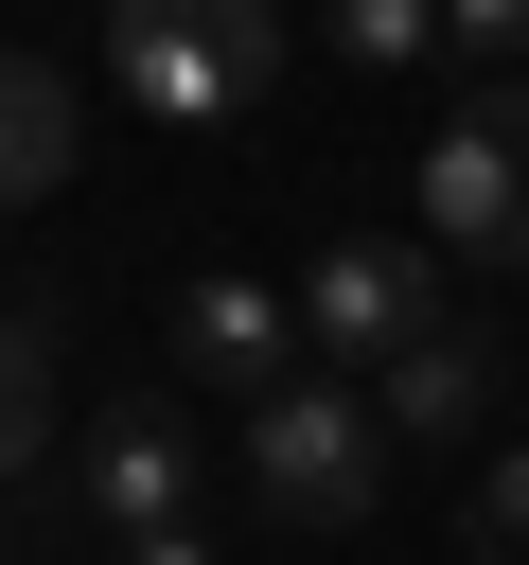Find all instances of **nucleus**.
I'll return each mask as SVG.
<instances>
[{
  "instance_id": "2",
  "label": "nucleus",
  "mask_w": 529,
  "mask_h": 565,
  "mask_svg": "<svg viewBox=\"0 0 529 565\" xmlns=\"http://www.w3.org/2000/svg\"><path fill=\"white\" fill-rule=\"evenodd\" d=\"M247 477H264L282 530H353V512L388 494V406L335 388V371H300L282 406H247Z\"/></svg>"
},
{
  "instance_id": "8",
  "label": "nucleus",
  "mask_w": 529,
  "mask_h": 565,
  "mask_svg": "<svg viewBox=\"0 0 529 565\" xmlns=\"http://www.w3.org/2000/svg\"><path fill=\"white\" fill-rule=\"evenodd\" d=\"M53 177H71V88L35 53H0V212H35Z\"/></svg>"
},
{
  "instance_id": "13",
  "label": "nucleus",
  "mask_w": 529,
  "mask_h": 565,
  "mask_svg": "<svg viewBox=\"0 0 529 565\" xmlns=\"http://www.w3.org/2000/svg\"><path fill=\"white\" fill-rule=\"evenodd\" d=\"M106 565H212V547H194V530H141V547H106Z\"/></svg>"
},
{
  "instance_id": "5",
  "label": "nucleus",
  "mask_w": 529,
  "mask_h": 565,
  "mask_svg": "<svg viewBox=\"0 0 529 565\" xmlns=\"http://www.w3.org/2000/svg\"><path fill=\"white\" fill-rule=\"evenodd\" d=\"M71 494H88V530H106V547L194 530V424H176V388H123V406L88 424V459H71Z\"/></svg>"
},
{
  "instance_id": "7",
  "label": "nucleus",
  "mask_w": 529,
  "mask_h": 565,
  "mask_svg": "<svg viewBox=\"0 0 529 565\" xmlns=\"http://www.w3.org/2000/svg\"><path fill=\"white\" fill-rule=\"evenodd\" d=\"M370 406H388V441H458V424L494 406V335H423V353H388Z\"/></svg>"
},
{
  "instance_id": "9",
  "label": "nucleus",
  "mask_w": 529,
  "mask_h": 565,
  "mask_svg": "<svg viewBox=\"0 0 529 565\" xmlns=\"http://www.w3.org/2000/svg\"><path fill=\"white\" fill-rule=\"evenodd\" d=\"M35 424H53V318L0 300V477H35Z\"/></svg>"
},
{
  "instance_id": "4",
  "label": "nucleus",
  "mask_w": 529,
  "mask_h": 565,
  "mask_svg": "<svg viewBox=\"0 0 529 565\" xmlns=\"http://www.w3.org/2000/svg\"><path fill=\"white\" fill-rule=\"evenodd\" d=\"M458 265L441 247H406V230H370V247H317V282H300V335L317 353H423V335H458V300H441Z\"/></svg>"
},
{
  "instance_id": "6",
  "label": "nucleus",
  "mask_w": 529,
  "mask_h": 565,
  "mask_svg": "<svg viewBox=\"0 0 529 565\" xmlns=\"http://www.w3.org/2000/svg\"><path fill=\"white\" fill-rule=\"evenodd\" d=\"M282 353H300V300H282V282H194V300H176V371H194L212 406H282V388H300Z\"/></svg>"
},
{
  "instance_id": "12",
  "label": "nucleus",
  "mask_w": 529,
  "mask_h": 565,
  "mask_svg": "<svg viewBox=\"0 0 529 565\" xmlns=\"http://www.w3.org/2000/svg\"><path fill=\"white\" fill-rule=\"evenodd\" d=\"M476 547H494V565H529V441L476 477Z\"/></svg>"
},
{
  "instance_id": "14",
  "label": "nucleus",
  "mask_w": 529,
  "mask_h": 565,
  "mask_svg": "<svg viewBox=\"0 0 529 565\" xmlns=\"http://www.w3.org/2000/svg\"><path fill=\"white\" fill-rule=\"evenodd\" d=\"M458 565H494V547H458Z\"/></svg>"
},
{
  "instance_id": "10",
  "label": "nucleus",
  "mask_w": 529,
  "mask_h": 565,
  "mask_svg": "<svg viewBox=\"0 0 529 565\" xmlns=\"http://www.w3.org/2000/svg\"><path fill=\"white\" fill-rule=\"evenodd\" d=\"M335 53L353 71H423L441 53V0H335Z\"/></svg>"
},
{
  "instance_id": "3",
  "label": "nucleus",
  "mask_w": 529,
  "mask_h": 565,
  "mask_svg": "<svg viewBox=\"0 0 529 565\" xmlns=\"http://www.w3.org/2000/svg\"><path fill=\"white\" fill-rule=\"evenodd\" d=\"M423 247L441 265H529V71L458 88V124L423 141Z\"/></svg>"
},
{
  "instance_id": "11",
  "label": "nucleus",
  "mask_w": 529,
  "mask_h": 565,
  "mask_svg": "<svg viewBox=\"0 0 529 565\" xmlns=\"http://www.w3.org/2000/svg\"><path fill=\"white\" fill-rule=\"evenodd\" d=\"M441 53L458 71H529V0H441Z\"/></svg>"
},
{
  "instance_id": "1",
  "label": "nucleus",
  "mask_w": 529,
  "mask_h": 565,
  "mask_svg": "<svg viewBox=\"0 0 529 565\" xmlns=\"http://www.w3.org/2000/svg\"><path fill=\"white\" fill-rule=\"evenodd\" d=\"M106 71L141 124H247L282 88V0H106Z\"/></svg>"
}]
</instances>
